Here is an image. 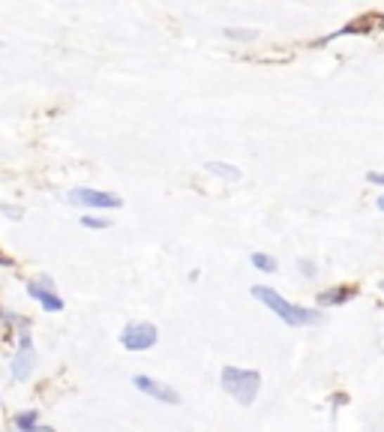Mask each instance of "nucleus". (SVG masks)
<instances>
[{"label": "nucleus", "instance_id": "f257e3e1", "mask_svg": "<svg viewBox=\"0 0 384 432\" xmlns=\"http://www.w3.org/2000/svg\"><path fill=\"white\" fill-rule=\"evenodd\" d=\"M252 297L262 301L270 313H274L279 321H286L288 327H309V325H319L321 321V313H312V309H307V306L288 303L279 292H274V288H267V285H252Z\"/></svg>", "mask_w": 384, "mask_h": 432}, {"label": "nucleus", "instance_id": "f03ea898", "mask_svg": "<svg viewBox=\"0 0 384 432\" xmlns=\"http://www.w3.org/2000/svg\"><path fill=\"white\" fill-rule=\"evenodd\" d=\"M222 387L225 393L250 408L262 391V372L258 369H241V367H222Z\"/></svg>", "mask_w": 384, "mask_h": 432}, {"label": "nucleus", "instance_id": "7ed1b4c3", "mask_svg": "<svg viewBox=\"0 0 384 432\" xmlns=\"http://www.w3.org/2000/svg\"><path fill=\"white\" fill-rule=\"evenodd\" d=\"M156 339H160V330L151 321H129L120 330V346L127 351H148L156 346Z\"/></svg>", "mask_w": 384, "mask_h": 432}, {"label": "nucleus", "instance_id": "20e7f679", "mask_svg": "<svg viewBox=\"0 0 384 432\" xmlns=\"http://www.w3.org/2000/svg\"><path fill=\"white\" fill-rule=\"evenodd\" d=\"M70 204L75 207H90V210H117L123 207V198L115 195V192H103V190H72L70 195Z\"/></svg>", "mask_w": 384, "mask_h": 432}, {"label": "nucleus", "instance_id": "39448f33", "mask_svg": "<svg viewBox=\"0 0 384 432\" xmlns=\"http://www.w3.org/2000/svg\"><path fill=\"white\" fill-rule=\"evenodd\" d=\"M132 384L139 387V391H141L144 396H151V400H156V402H165V405H180V393L174 391L172 384H162V381L151 379V375H135Z\"/></svg>", "mask_w": 384, "mask_h": 432}, {"label": "nucleus", "instance_id": "423d86ee", "mask_svg": "<svg viewBox=\"0 0 384 432\" xmlns=\"http://www.w3.org/2000/svg\"><path fill=\"white\" fill-rule=\"evenodd\" d=\"M33 363H37V351H33V342L27 334H21L18 339V351L13 358V379L15 381H25L27 375L33 372Z\"/></svg>", "mask_w": 384, "mask_h": 432}, {"label": "nucleus", "instance_id": "0eeeda50", "mask_svg": "<svg viewBox=\"0 0 384 432\" xmlns=\"http://www.w3.org/2000/svg\"><path fill=\"white\" fill-rule=\"evenodd\" d=\"M27 294H30L33 301H37V303L45 309V313H60V309H63V301L51 292V280L30 282V285H27Z\"/></svg>", "mask_w": 384, "mask_h": 432}, {"label": "nucleus", "instance_id": "6e6552de", "mask_svg": "<svg viewBox=\"0 0 384 432\" xmlns=\"http://www.w3.org/2000/svg\"><path fill=\"white\" fill-rule=\"evenodd\" d=\"M354 297H357L354 285H336V288H324V292L315 294V303H319L321 309L324 306H343L348 301H354Z\"/></svg>", "mask_w": 384, "mask_h": 432}, {"label": "nucleus", "instance_id": "1a4fd4ad", "mask_svg": "<svg viewBox=\"0 0 384 432\" xmlns=\"http://www.w3.org/2000/svg\"><path fill=\"white\" fill-rule=\"evenodd\" d=\"M205 169H207L210 174L225 177V181H241V169H237V165H229V162H207Z\"/></svg>", "mask_w": 384, "mask_h": 432}, {"label": "nucleus", "instance_id": "9d476101", "mask_svg": "<svg viewBox=\"0 0 384 432\" xmlns=\"http://www.w3.org/2000/svg\"><path fill=\"white\" fill-rule=\"evenodd\" d=\"M252 268L255 270H264V273H274L276 268H279V264H276V258L274 256H267V252H252Z\"/></svg>", "mask_w": 384, "mask_h": 432}, {"label": "nucleus", "instance_id": "9b49d317", "mask_svg": "<svg viewBox=\"0 0 384 432\" xmlns=\"http://www.w3.org/2000/svg\"><path fill=\"white\" fill-rule=\"evenodd\" d=\"M15 426L21 429V432H33L39 426V414H37V408L33 412H21V414H15Z\"/></svg>", "mask_w": 384, "mask_h": 432}, {"label": "nucleus", "instance_id": "f8f14e48", "mask_svg": "<svg viewBox=\"0 0 384 432\" xmlns=\"http://www.w3.org/2000/svg\"><path fill=\"white\" fill-rule=\"evenodd\" d=\"M225 37L241 39V42H252V39H258V30H252V27H225Z\"/></svg>", "mask_w": 384, "mask_h": 432}, {"label": "nucleus", "instance_id": "ddd939ff", "mask_svg": "<svg viewBox=\"0 0 384 432\" xmlns=\"http://www.w3.org/2000/svg\"><path fill=\"white\" fill-rule=\"evenodd\" d=\"M82 225L84 228H108L111 223L108 219H96V216H82Z\"/></svg>", "mask_w": 384, "mask_h": 432}, {"label": "nucleus", "instance_id": "4468645a", "mask_svg": "<svg viewBox=\"0 0 384 432\" xmlns=\"http://www.w3.org/2000/svg\"><path fill=\"white\" fill-rule=\"evenodd\" d=\"M297 264H300V273H303V276H307V280H312V276H315V273H319V268H315V264H312V261H307V258H303V261H297Z\"/></svg>", "mask_w": 384, "mask_h": 432}, {"label": "nucleus", "instance_id": "2eb2a0df", "mask_svg": "<svg viewBox=\"0 0 384 432\" xmlns=\"http://www.w3.org/2000/svg\"><path fill=\"white\" fill-rule=\"evenodd\" d=\"M366 181H369L372 186H384V171H369Z\"/></svg>", "mask_w": 384, "mask_h": 432}, {"label": "nucleus", "instance_id": "dca6fc26", "mask_svg": "<svg viewBox=\"0 0 384 432\" xmlns=\"http://www.w3.org/2000/svg\"><path fill=\"white\" fill-rule=\"evenodd\" d=\"M343 402H348V396H345V393H340V396H333V405H343Z\"/></svg>", "mask_w": 384, "mask_h": 432}, {"label": "nucleus", "instance_id": "f3484780", "mask_svg": "<svg viewBox=\"0 0 384 432\" xmlns=\"http://www.w3.org/2000/svg\"><path fill=\"white\" fill-rule=\"evenodd\" d=\"M33 432H54V429H51V426H37Z\"/></svg>", "mask_w": 384, "mask_h": 432}, {"label": "nucleus", "instance_id": "a211bd4d", "mask_svg": "<svg viewBox=\"0 0 384 432\" xmlns=\"http://www.w3.org/2000/svg\"><path fill=\"white\" fill-rule=\"evenodd\" d=\"M378 210H384V192L378 195Z\"/></svg>", "mask_w": 384, "mask_h": 432}, {"label": "nucleus", "instance_id": "6ab92c4d", "mask_svg": "<svg viewBox=\"0 0 384 432\" xmlns=\"http://www.w3.org/2000/svg\"><path fill=\"white\" fill-rule=\"evenodd\" d=\"M381 288H384V280H381Z\"/></svg>", "mask_w": 384, "mask_h": 432}]
</instances>
